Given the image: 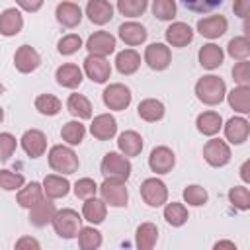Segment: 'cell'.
<instances>
[{
  "instance_id": "cell-34",
  "label": "cell",
  "mask_w": 250,
  "mask_h": 250,
  "mask_svg": "<svg viewBox=\"0 0 250 250\" xmlns=\"http://www.w3.org/2000/svg\"><path fill=\"white\" fill-rule=\"evenodd\" d=\"M43 186L39 182H29L25 188L21 186L20 191H18V205L23 207V209H31L37 201L43 199Z\"/></svg>"
},
{
  "instance_id": "cell-42",
  "label": "cell",
  "mask_w": 250,
  "mask_h": 250,
  "mask_svg": "<svg viewBox=\"0 0 250 250\" xmlns=\"http://www.w3.org/2000/svg\"><path fill=\"white\" fill-rule=\"evenodd\" d=\"M207 199H209L207 189H205V188H201V186H197V184L188 186V188L184 189V201H186L188 205L201 207V205H205V203H207Z\"/></svg>"
},
{
  "instance_id": "cell-24",
  "label": "cell",
  "mask_w": 250,
  "mask_h": 250,
  "mask_svg": "<svg viewBox=\"0 0 250 250\" xmlns=\"http://www.w3.org/2000/svg\"><path fill=\"white\" fill-rule=\"evenodd\" d=\"M55 78H57V84L62 86V88H78L80 82H82V70L78 64L74 62H64L57 68L55 72Z\"/></svg>"
},
{
  "instance_id": "cell-52",
  "label": "cell",
  "mask_w": 250,
  "mask_h": 250,
  "mask_svg": "<svg viewBox=\"0 0 250 250\" xmlns=\"http://www.w3.org/2000/svg\"><path fill=\"white\" fill-rule=\"evenodd\" d=\"M232 10L238 18H246L250 14V0H234L232 2Z\"/></svg>"
},
{
  "instance_id": "cell-12",
  "label": "cell",
  "mask_w": 250,
  "mask_h": 250,
  "mask_svg": "<svg viewBox=\"0 0 250 250\" xmlns=\"http://www.w3.org/2000/svg\"><path fill=\"white\" fill-rule=\"evenodd\" d=\"M39 64H41V57H39V53L33 47L21 45V47L16 49V53H14V66H16L18 72L29 74V72L37 70Z\"/></svg>"
},
{
  "instance_id": "cell-30",
  "label": "cell",
  "mask_w": 250,
  "mask_h": 250,
  "mask_svg": "<svg viewBox=\"0 0 250 250\" xmlns=\"http://www.w3.org/2000/svg\"><path fill=\"white\" fill-rule=\"evenodd\" d=\"M141 66V55L135 51V49H125V51H119L117 57H115V68L129 76V74H135Z\"/></svg>"
},
{
  "instance_id": "cell-5",
  "label": "cell",
  "mask_w": 250,
  "mask_h": 250,
  "mask_svg": "<svg viewBox=\"0 0 250 250\" xmlns=\"http://www.w3.org/2000/svg\"><path fill=\"white\" fill-rule=\"evenodd\" d=\"M102 199L105 201V205L109 207H125L129 201V191L123 180H115V178H105L102 186H98Z\"/></svg>"
},
{
  "instance_id": "cell-47",
  "label": "cell",
  "mask_w": 250,
  "mask_h": 250,
  "mask_svg": "<svg viewBox=\"0 0 250 250\" xmlns=\"http://www.w3.org/2000/svg\"><path fill=\"white\" fill-rule=\"evenodd\" d=\"M98 193V184L92 180V178H80L76 184H74V195L80 197V199H88V197H94Z\"/></svg>"
},
{
  "instance_id": "cell-17",
  "label": "cell",
  "mask_w": 250,
  "mask_h": 250,
  "mask_svg": "<svg viewBox=\"0 0 250 250\" xmlns=\"http://www.w3.org/2000/svg\"><path fill=\"white\" fill-rule=\"evenodd\" d=\"M227 27H229V21L221 14L219 16H209V18H201L197 21V31L207 39H219L221 35H225Z\"/></svg>"
},
{
  "instance_id": "cell-33",
  "label": "cell",
  "mask_w": 250,
  "mask_h": 250,
  "mask_svg": "<svg viewBox=\"0 0 250 250\" xmlns=\"http://www.w3.org/2000/svg\"><path fill=\"white\" fill-rule=\"evenodd\" d=\"M158 240V229L154 223H141L135 232V242L139 250H152Z\"/></svg>"
},
{
  "instance_id": "cell-1",
  "label": "cell",
  "mask_w": 250,
  "mask_h": 250,
  "mask_svg": "<svg viewBox=\"0 0 250 250\" xmlns=\"http://www.w3.org/2000/svg\"><path fill=\"white\" fill-rule=\"evenodd\" d=\"M225 94H227V84L223 78L215 74L201 76L195 84V96L205 105H219L225 100Z\"/></svg>"
},
{
  "instance_id": "cell-26",
  "label": "cell",
  "mask_w": 250,
  "mask_h": 250,
  "mask_svg": "<svg viewBox=\"0 0 250 250\" xmlns=\"http://www.w3.org/2000/svg\"><path fill=\"white\" fill-rule=\"evenodd\" d=\"M197 59H199V64H201L203 68H207V70H215V68H219V66L223 64L225 53H223V49H221L219 45H215V43H207V45H203V47L199 49Z\"/></svg>"
},
{
  "instance_id": "cell-4",
  "label": "cell",
  "mask_w": 250,
  "mask_h": 250,
  "mask_svg": "<svg viewBox=\"0 0 250 250\" xmlns=\"http://www.w3.org/2000/svg\"><path fill=\"white\" fill-rule=\"evenodd\" d=\"M100 170L104 174V178H115V180H123L127 182L131 176V162L125 154L119 152H107L102 158Z\"/></svg>"
},
{
  "instance_id": "cell-41",
  "label": "cell",
  "mask_w": 250,
  "mask_h": 250,
  "mask_svg": "<svg viewBox=\"0 0 250 250\" xmlns=\"http://www.w3.org/2000/svg\"><path fill=\"white\" fill-rule=\"evenodd\" d=\"M148 0H117V10L125 18H139L146 12Z\"/></svg>"
},
{
  "instance_id": "cell-43",
  "label": "cell",
  "mask_w": 250,
  "mask_h": 250,
  "mask_svg": "<svg viewBox=\"0 0 250 250\" xmlns=\"http://www.w3.org/2000/svg\"><path fill=\"white\" fill-rule=\"evenodd\" d=\"M229 201H230L236 209L248 211V209H250V191H248V188H244V186H234V188H230V189H229Z\"/></svg>"
},
{
  "instance_id": "cell-9",
  "label": "cell",
  "mask_w": 250,
  "mask_h": 250,
  "mask_svg": "<svg viewBox=\"0 0 250 250\" xmlns=\"http://www.w3.org/2000/svg\"><path fill=\"white\" fill-rule=\"evenodd\" d=\"M84 72L86 76L96 82V84H104L109 80L111 76V64L105 57H100V55H88L84 59Z\"/></svg>"
},
{
  "instance_id": "cell-50",
  "label": "cell",
  "mask_w": 250,
  "mask_h": 250,
  "mask_svg": "<svg viewBox=\"0 0 250 250\" xmlns=\"http://www.w3.org/2000/svg\"><path fill=\"white\" fill-rule=\"evenodd\" d=\"M232 78L234 82H238V86H248L250 84V62L246 61H238L232 66Z\"/></svg>"
},
{
  "instance_id": "cell-29",
  "label": "cell",
  "mask_w": 250,
  "mask_h": 250,
  "mask_svg": "<svg viewBox=\"0 0 250 250\" xmlns=\"http://www.w3.org/2000/svg\"><path fill=\"white\" fill-rule=\"evenodd\" d=\"M105 213H107L105 201H104V199H98L96 195H94V197H88L86 203L82 205V217H84L88 223H92V225L104 223Z\"/></svg>"
},
{
  "instance_id": "cell-19",
  "label": "cell",
  "mask_w": 250,
  "mask_h": 250,
  "mask_svg": "<svg viewBox=\"0 0 250 250\" xmlns=\"http://www.w3.org/2000/svg\"><path fill=\"white\" fill-rule=\"evenodd\" d=\"M117 35H119V39H121L125 45L137 47V45H141V43L146 41L148 31L145 29V25H141V23H137V21H125V23L119 25Z\"/></svg>"
},
{
  "instance_id": "cell-35",
  "label": "cell",
  "mask_w": 250,
  "mask_h": 250,
  "mask_svg": "<svg viewBox=\"0 0 250 250\" xmlns=\"http://www.w3.org/2000/svg\"><path fill=\"white\" fill-rule=\"evenodd\" d=\"M66 109L76 119H90L92 117V104L82 94H70L68 100H66Z\"/></svg>"
},
{
  "instance_id": "cell-7",
  "label": "cell",
  "mask_w": 250,
  "mask_h": 250,
  "mask_svg": "<svg viewBox=\"0 0 250 250\" xmlns=\"http://www.w3.org/2000/svg\"><path fill=\"white\" fill-rule=\"evenodd\" d=\"M141 197L148 207H160L168 201V188L158 178H146L141 184Z\"/></svg>"
},
{
  "instance_id": "cell-14",
  "label": "cell",
  "mask_w": 250,
  "mask_h": 250,
  "mask_svg": "<svg viewBox=\"0 0 250 250\" xmlns=\"http://www.w3.org/2000/svg\"><path fill=\"white\" fill-rule=\"evenodd\" d=\"M86 49L90 55H100V57H107L115 51V37L107 31H94L88 39H86Z\"/></svg>"
},
{
  "instance_id": "cell-23",
  "label": "cell",
  "mask_w": 250,
  "mask_h": 250,
  "mask_svg": "<svg viewBox=\"0 0 250 250\" xmlns=\"http://www.w3.org/2000/svg\"><path fill=\"white\" fill-rule=\"evenodd\" d=\"M23 27V16L16 8H6L0 14V35L4 37H14L21 31Z\"/></svg>"
},
{
  "instance_id": "cell-11",
  "label": "cell",
  "mask_w": 250,
  "mask_h": 250,
  "mask_svg": "<svg viewBox=\"0 0 250 250\" xmlns=\"http://www.w3.org/2000/svg\"><path fill=\"white\" fill-rule=\"evenodd\" d=\"M20 143H21L23 152H25L29 158H39V156H43L45 150H47V137H45V133L39 131V129H27V131L21 135Z\"/></svg>"
},
{
  "instance_id": "cell-28",
  "label": "cell",
  "mask_w": 250,
  "mask_h": 250,
  "mask_svg": "<svg viewBox=\"0 0 250 250\" xmlns=\"http://www.w3.org/2000/svg\"><path fill=\"white\" fill-rule=\"evenodd\" d=\"M117 148L125 156H139L143 150V137L137 131H123L117 137Z\"/></svg>"
},
{
  "instance_id": "cell-20",
  "label": "cell",
  "mask_w": 250,
  "mask_h": 250,
  "mask_svg": "<svg viewBox=\"0 0 250 250\" xmlns=\"http://www.w3.org/2000/svg\"><path fill=\"white\" fill-rule=\"evenodd\" d=\"M164 37L166 43L172 47H186L193 41V29L184 21H174L172 25H168Z\"/></svg>"
},
{
  "instance_id": "cell-45",
  "label": "cell",
  "mask_w": 250,
  "mask_h": 250,
  "mask_svg": "<svg viewBox=\"0 0 250 250\" xmlns=\"http://www.w3.org/2000/svg\"><path fill=\"white\" fill-rule=\"evenodd\" d=\"M80 47H82V37L76 35V33H68V35L61 37L59 43H57V51H59L61 55H64V57L74 55Z\"/></svg>"
},
{
  "instance_id": "cell-16",
  "label": "cell",
  "mask_w": 250,
  "mask_h": 250,
  "mask_svg": "<svg viewBox=\"0 0 250 250\" xmlns=\"http://www.w3.org/2000/svg\"><path fill=\"white\" fill-rule=\"evenodd\" d=\"M55 213H57V209H55L53 199L43 197L41 201H37V203L29 209V223H31L33 227H37V229L47 227V225L53 221Z\"/></svg>"
},
{
  "instance_id": "cell-53",
  "label": "cell",
  "mask_w": 250,
  "mask_h": 250,
  "mask_svg": "<svg viewBox=\"0 0 250 250\" xmlns=\"http://www.w3.org/2000/svg\"><path fill=\"white\" fill-rule=\"evenodd\" d=\"M16 248H41V244L35 240V238H31V236H21L18 242H16Z\"/></svg>"
},
{
  "instance_id": "cell-32",
  "label": "cell",
  "mask_w": 250,
  "mask_h": 250,
  "mask_svg": "<svg viewBox=\"0 0 250 250\" xmlns=\"http://www.w3.org/2000/svg\"><path fill=\"white\" fill-rule=\"evenodd\" d=\"M164 111H166L164 104H162L160 100H154V98H146V100H143V102L139 104V107H137L139 117L145 119V121H148V123L160 121V119L164 117Z\"/></svg>"
},
{
  "instance_id": "cell-18",
  "label": "cell",
  "mask_w": 250,
  "mask_h": 250,
  "mask_svg": "<svg viewBox=\"0 0 250 250\" xmlns=\"http://www.w3.org/2000/svg\"><path fill=\"white\" fill-rule=\"evenodd\" d=\"M86 16L96 25H105L113 18V6L109 0H88L86 4Z\"/></svg>"
},
{
  "instance_id": "cell-57",
  "label": "cell",
  "mask_w": 250,
  "mask_h": 250,
  "mask_svg": "<svg viewBox=\"0 0 250 250\" xmlns=\"http://www.w3.org/2000/svg\"><path fill=\"white\" fill-rule=\"evenodd\" d=\"M4 90H6V88H4V84H2V82H0V96H2V94H4Z\"/></svg>"
},
{
  "instance_id": "cell-39",
  "label": "cell",
  "mask_w": 250,
  "mask_h": 250,
  "mask_svg": "<svg viewBox=\"0 0 250 250\" xmlns=\"http://www.w3.org/2000/svg\"><path fill=\"white\" fill-rule=\"evenodd\" d=\"M78 246L82 250H96L102 246V232L94 227H80L78 230Z\"/></svg>"
},
{
  "instance_id": "cell-8",
  "label": "cell",
  "mask_w": 250,
  "mask_h": 250,
  "mask_svg": "<svg viewBox=\"0 0 250 250\" xmlns=\"http://www.w3.org/2000/svg\"><path fill=\"white\" fill-rule=\"evenodd\" d=\"M203 158L213 168H223L230 162V148L221 139H211L203 146Z\"/></svg>"
},
{
  "instance_id": "cell-10",
  "label": "cell",
  "mask_w": 250,
  "mask_h": 250,
  "mask_svg": "<svg viewBox=\"0 0 250 250\" xmlns=\"http://www.w3.org/2000/svg\"><path fill=\"white\" fill-rule=\"evenodd\" d=\"M145 62L152 70H164V68H168L170 62H172L170 47L164 45V43H150L145 49Z\"/></svg>"
},
{
  "instance_id": "cell-2",
  "label": "cell",
  "mask_w": 250,
  "mask_h": 250,
  "mask_svg": "<svg viewBox=\"0 0 250 250\" xmlns=\"http://www.w3.org/2000/svg\"><path fill=\"white\" fill-rule=\"evenodd\" d=\"M47 158H49L51 170H53V172H59V174H64V176L74 174V172L78 170V166H80L76 152H74L70 146H64V145H55V146H51Z\"/></svg>"
},
{
  "instance_id": "cell-56",
  "label": "cell",
  "mask_w": 250,
  "mask_h": 250,
  "mask_svg": "<svg viewBox=\"0 0 250 250\" xmlns=\"http://www.w3.org/2000/svg\"><path fill=\"white\" fill-rule=\"evenodd\" d=\"M2 119H4V109L0 107V123H2Z\"/></svg>"
},
{
  "instance_id": "cell-3",
  "label": "cell",
  "mask_w": 250,
  "mask_h": 250,
  "mask_svg": "<svg viewBox=\"0 0 250 250\" xmlns=\"http://www.w3.org/2000/svg\"><path fill=\"white\" fill-rule=\"evenodd\" d=\"M51 225H53L55 232L61 238L70 240V238H76L78 236V230L82 227V217L74 209H61V211L55 213Z\"/></svg>"
},
{
  "instance_id": "cell-22",
  "label": "cell",
  "mask_w": 250,
  "mask_h": 250,
  "mask_svg": "<svg viewBox=\"0 0 250 250\" xmlns=\"http://www.w3.org/2000/svg\"><path fill=\"white\" fill-rule=\"evenodd\" d=\"M55 18L62 27L72 29L82 21V10L74 2H61L55 10Z\"/></svg>"
},
{
  "instance_id": "cell-6",
  "label": "cell",
  "mask_w": 250,
  "mask_h": 250,
  "mask_svg": "<svg viewBox=\"0 0 250 250\" xmlns=\"http://www.w3.org/2000/svg\"><path fill=\"white\" fill-rule=\"evenodd\" d=\"M131 98H133L131 90H129L125 84H119V82L109 84V86L102 92V100H104L105 107H107V109H113V111H123V109H127L129 104H131Z\"/></svg>"
},
{
  "instance_id": "cell-21",
  "label": "cell",
  "mask_w": 250,
  "mask_h": 250,
  "mask_svg": "<svg viewBox=\"0 0 250 250\" xmlns=\"http://www.w3.org/2000/svg\"><path fill=\"white\" fill-rule=\"evenodd\" d=\"M250 135V123L244 117H230L225 123V137L230 145H242L246 143Z\"/></svg>"
},
{
  "instance_id": "cell-13",
  "label": "cell",
  "mask_w": 250,
  "mask_h": 250,
  "mask_svg": "<svg viewBox=\"0 0 250 250\" xmlns=\"http://www.w3.org/2000/svg\"><path fill=\"white\" fill-rule=\"evenodd\" d=\"M176 164V154L168 146H154L148 156V168L154 174H168Z\"/></svg>"
},
{
  "instance_id": "cell-15",
  "label": "cell",
  "mask_w": 250,
  "mask_h": 250,
  "mask_svg": "<svg viewBox=\"0 0 250 250\" xmlns=\"http://www.w3.org/2000/svg\"><path fill=\"white\" fill-rule=\"evenodd\" d=\"M90 133L98 141H109V139H113L115 133H117V121H115V117L109 115V113L96 115L94 121H92V125H90Z\"/></svg>"
},
{
  "instance_id": "cell-48",
  "label": "cell",
  "mask_w": 250,
  "mask_h": 250,
  "mask_svg": "<svg viewBox=\"0 0 250 250\" xmlns=\"http://www.w3.org/2000/svg\"><path fill=\"white\" fill-rule=\"evenodd\" d=\"M182 4L195 14H207V12H213L215 8H219L223 4V0H182Z\"/></svg>"
},
{
  "instance_id": "cell-40",
  "label": "cell",
  "mask_w": 250,
  "mask_h": 250,
  "mask_svg": "<svg viewBox=\"0 0 250 250\" xmlns=\"http://www.w3.org/2000/svg\"><path fill=\"white\" fill-rule=\"evenodd\" d=\"M227 53L234 61H246L248 55H250V41H248V37L246 35H240V37L230 39L229 45H227Z\"/></svg>"
},
{
  "instance_id": "cell-55",
  "label": "cell",
  "mask_w": 250,
  "mask_h": 250,
  "mask_svg": "<svg viewBox=\"0 0 250 250\" xmlns=\"http://www.w3.org/2000/svg\"><path fill=\"white\" fill-rule=\"evenodd\" d=\"M248 166H250V160H246L242 166H240V178L244 182H250V174H248Z\"/></svg>"
},
{
  "instance_id": "cell-49",
  "label": "cell",
  "mask_w": 250,
  "mask_h": 250,
  "mask_svg": "<svg viewBox=\"0 0 250 250\" xmlns=\"http://www.w3.org/2000/svg\"><path fill=\"white\" fill-rule=\"evenodd\" d=\"M16 146H18V141H16V137L12 133H0V160L2 162L10 160V156L14 154Z\"/></svg>"
},
{
  "instance_id": "cell-44",
  "label": "cell",
  "mask_w": 250,
  "mask_h": 250,
  "mask_svg": "<svg viewBox=\"0 0 250 250\" xmlns=\"http://www.w3.org/2000/svg\"><path fill=\"white\" fill-rule=\"evenodd\" d=\"M152 14L162 21L174 20L176 18V0H152Z\"/></svg>"
},
{
  "instance_id": "cell-51",
  "label": "cell",
  "mask_w": 250,
  "mask_h": 250,
  "mask_svg": "<svg viewBox=\"0 0 250 250\" xmlns=\"http://www.w3.org/2000/svg\"><path fill=\"white\" fill-rule=\"evenodd\" d=\"M43 2L45 0H16V4L21 8V10H25V12H39L41 10V6H43Z\"/></svg>"
},
{
  "instance_id": "cell-54",
  "label": "cell",
  "mask_w": 250,
  "mask_h": 250,
  "mask_svg": "<svg viewBox=\"0 0 250 250\" xmlns=\"http://www.w3.org/2000/svg\"><path fill=\"white\" fill-rule=\"evenodd\" d=\"M213 248H215V250H219V248H230V250H236V244L230 242V240H219V242L213 244Z\"/></svg>"
},
{
  "instance_id": "cell-25",
  "label": "cell",
  "mask_w": 250,
  "mask_h": 250,
  "mask_svg": "<svg viewBox=\"0 0 250 250\" xmlns=\"http://www.w3.org/2000/svg\"><path fill=\"white\" fill-rule=\"evenodd\" d=\"M43 193L49 199H61L70 191V182L62 178V174H49L43 180Z\"/></svg>"
},
{
  "instance_id": "cell-27",
  "label": "cell",
  "mask_w": 250,
  "mask_h": 250,
  "mask_svg": "<svg viewBox=\"0 0 250 250\" xmlns=\"http://www.w3.org/2000/svg\"><path fill=\"white\" fill-rule=\"evenodd\" d=\"M195 127L201 135H207V137H213L217 135L221 129H223V117L221 113L217 111H203L197 115L195 119Z\"/></svg>"
},
{
  "instance_id": "cell-46",
  "label": "cell",
  "mask_w": 250,
  "mask_h": 250,
  "mask_svg": "<svg viewBox=\"0 0 250 250\" xmlns=\"http://www.w3.org/2000/svg\"><path fill=\"white\" fill-rule=\"evenodd\" d=\"M25 184V178L12 170H0V188L6 191H16Z\"/></svg>"
},
{
  "instance_id": "cell-31",
  "label": "cell",
  "mask_w": 250,
  "mask_h": 250,
  "mask_svg": "<svg viewBox=\"0 0 250 250\" xmlns=\"http://www.w3.org/2000/svg\"><path fill=\"white\" fill-rule=\"evenodd\" d=\"M227 96V102H229V105L234 109V111H238V113H242V115H246V113H250V88L248 86H236V88H232L229 94H225Z\"/></svg>"
},
{
  "instance_id": "cell-37",
  "label": "cell",
  "mask_w": 250,
  "mask_h": 250,
  "mask_svg": "<svg viewBox=\"0 0 250 250\" xmlns=\"http://www.w3.org/2000/svg\"><path fill=\"white\" fill-rule=\"evenodd\" d=\"M35 109H37L41 115L53 117V115H57V113L62 109V104H61V100H59L57 96H53V94H39V96L35 98Z\"/></svg>"
},
{
  "instance_id": "cell-36",
  "label": "cell",
  "mask_w": 250,
  "mask_h": 250,
  "mask_svg": "<svg viewBox=\"0 0 250 250\" xmlns=\"http://www.w3.org/2000/svg\"><path fill=\"white\" fill-rule=\"evenodd\" d=\"M84 135H86V127H84L78 119H72V121L64 123L62 129H61L62 141L68 143V145H72V146H74V145H80V143L84 141Z\"/></svg>"
},
{
  "instance_id": "cell-38",
  "label": "cell",
  "mask_w": 250,
  "mask_h": 250,
  "mask_svg": "<svg viewBox=\"0 0 250 250\" xmlns=\"http://www.w3.org/2000/svg\"><path fill=\"white\" fill-rule=\"evenodd\" d=\"M164 219L172 227H182V225H186V221L189 219V215H188V209H186L184 203L172 201V203H168L164 207Z\"/></svg>"
}]
</instances>
